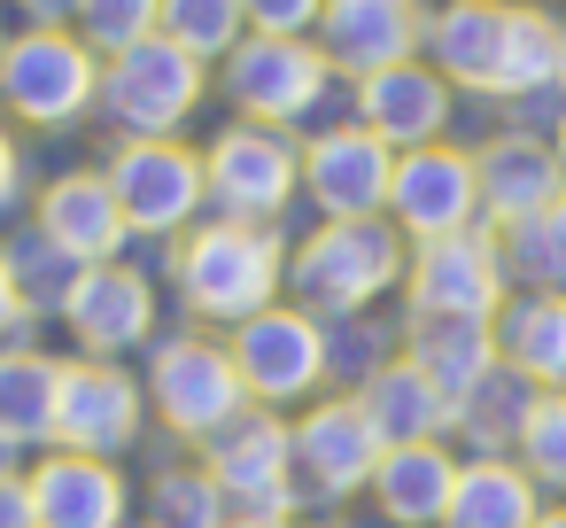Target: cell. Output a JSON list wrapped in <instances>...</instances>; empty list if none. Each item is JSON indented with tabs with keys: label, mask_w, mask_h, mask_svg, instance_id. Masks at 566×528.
<instances>
[{
	"label": "cell",
	"mask_w": 566,
	"mask_h": 528,
	"mask_svg": "<svg viewBox=\"0 0 566 528\" xmlns=\"http://www.w3.org/2000/svg\"><path fill=\"white\" fill-rule=\"evenodd\" d=\"M179 288L210 319H256L264 296L280 288V241L272 234H249V226H210V234L187 241Z\"/></svg>",
	"instance_id": "6da1fadb"
},
{
	"label": "cell",
	"mask_w": 566,
	"mask_h": 528,
	"mask_svg": "<svg viewBox=\"0 0 566 528\" xmlns=\"http://www.w3.org/2000/svg\"><path fill=\"white\" fill-rule=\"evenodd\" d=\"M0 94H9V110L32 117V125H71L102 94V71L71 32H24V40H9V55H0Z\"/></svg>",
	"instance_id": "7a4b0ae2"
},
{
	"label": "cell",
	"mask_w": 566,
	"mask_h": 528,
	"mask_svg": "<svg viewBox=\"0 0 566 528\" xmlns=\"http://www.w3.org/2000/svg\"><path fill=\"white\" fill-rule=\"evenodd\" d=\"M102 102L140 133V141H164L195 102H202V63L187 48H171L164 32H148L140 48H125L109 71H102Z\"/></svg>",
	"instance_id": "3957f363"
},
{
	"label": "cell",
	"mask_w": 566,
	"mask_h": 528,
	"mask_svg": "<svg viewBox=\"0 0 566 528\" xmlns=\"http://www.w3.org/2000/svg\"><path fill=\"white\" fill-rule=\"evenodd\" d=\"M109 195H117L125 226L171 234V226L195 218V203L210 195V179H202V164H195L187 148H171V141H133V148H117V164H109Z\"/></svg>",
	"instance_id": "277c9868"
},
{
	"label": "cell",
	"mask_w": 566,
	"mask_h": 528,
	"mask_svg": "<svg viewBox=\"0 0 566 528\" xmlns=\"http://www.w3.org/2000/svg\"><path fill=\"white\" fill-rule=\"evenodd\" d=\"M295 280L303 296L334 303V311H357L365 296H380L396 280V234L373 226V218H334L303 257H295Z\"/></svg>",
	"instance_id": "5b68a950"
},
{
	"label": "cell",
	"mask_w": 566,
	"mask_h": 528,
	"mask_svg": "<svg viewBox=\"0 0 566 528\" xmlns=\"http://www.w3.org/2000/svg\"><path fill=\"white\" fill-rule=\"evenodd\" d=\"M388 203H396V218H403L419 241H442V234H465V226H473V210H481V172H473V156H458V148H411V156L396 164V179H388Z\"/></svg>",
	"instance_id": "8992f818"
},
{
	"label": "cell",
	"mask_w": 566,
	"mask_h": 528,
	"mask_svg": "<svg viewBox=\"0 0 566 528\" xmlns=\"http://www.w3.org/2000/svg\"><path fill=\"white\" fill-rule=\"evenodd\" d=\"M226 86H233V102L249 110V117H303L311 102H318V86H326V55L318 48H303V40H249V48H233V63H226Z\"/></svg>",
	"instance_id": "52a82bcc"
},
{
	"label": "cell",
	"mask_w": 566,
	"mask_h": 528,
	"mask_svg": "<svg viewBox=\"0 0 566 528\" xmlns=\"http://www.w3.org/2000/svg\"><path fill=\"white\" fill-rule=\"evenodd\" d=\"M202 179H210V195H218L233 218H272V210L295 195V156H287V141H280V133L233 125V133L210 148Z\"/></svg>",
	"instance_id": "ba28073f"
},
{
	"label": "cell",
	"mask_w": 566,
	"mask_h": 528,
	"mask_svg": "<svg viewBox=\"0 0 566 528\" xmlns=\"http://www.w3.org/2000/svg\"><path fill=\"white\" fill-rule=\"evenodd\" d=\"M303 179H311L318 210H334V218H373V210L388 203L396 164H388V141H380V133L349 125V133H318V148L303 156Z\"/></svg>",
	"instance_id": "9c48e42d"
},
{
	"label": "cell",
	"mask_w": 566,
	"mask_h": 528,
	"mask_svg": "<svg viewBox=\"0 0 566 528\" xmlns=\"http://www.w3.org/2000/svg\"><path fill=\"white\" fill-rule=\"evenodd\" d=\"M156 404H164L171 427L210 435V427H226V420L241 412V365H233L226 350L171 342V350L156 358Z\"/></svg>",
	"instance_id": "30bf717a"
},
{
	"label": "cell",
	"mask_w": 566,
	"mask_h": 528,
	"mask_svg": "<svg viewBox=\"0 0 566 528\" xmlns=\"http://www.w3.org/2000/svg\"><path fill=\"white\" fill-rule=\"evenodd\" d=\"M133 427H140V396H133L125 373H109V365H71V373H63V389H55V435H63L78 458L125 451Z\"/></svg>",
	"instance_id": "8fae6325"
},
{
	"label": "cell",
	"mask_w": 566,
	"mask_h": 528,
	"mask_svg": "<svg viewBox=\"0 0 566 528\" xmlns=\"http://www.w3.org/2000/svg\"><path fill=\"white\" fill-rule=\"evenodd\" d=\"M411 288H419L427 319H489L496 311V249H489V234L427 241L419 265H411Z\"/></svg>",
	"instance_id": "7c38bea8"
},
{
	"label": "cell",
	"mask_w": 566,
	"mask_h": 528,
	"mask_svg": "<svg viewBox=\"0 0 566 528\" xmlns=\"http://www.w3.org/2000/svg\"><path fill=\"white\" fill-rule=\"evenodd\" d=\"M326 63L373 79V71H396L411 63L419 48V9L411 0H326Z\"/></svg>",
	"instance_id": "4fadbf2b"
},
{
	"label": "cell",
	"mask_w": 566,
	"mask_h": 528,
	"mask_svg": "<svg viewBox=\"0 0 566 528\" xmlns=\"http://www.w3.org/2000/svg\"><path fill=\"white\" fill-rule=\"evenodd\" d=\"M241 381L256 389V396H303L311 381H318V365H326V342H318V327L311 319H295V311H256L249 327H241Z\"/></svg>",
	"instance_id": "5bb4252c"
},
{
	"label": "cell",
	"mask_w": 566,
	"mask_h": 528,
	"mask_svg": "<svg viewBox=\"0 0 566 528\" xmlns=\"http://www.w3.org/2000/svg\"><path fill=\"white\" fill-rule=\"evenodd\" d=\"M357 110H365V133H380L388 148H427L450 117V86L419 63H396L357 86Z\"/></svg>",
	"instance_id": "9a60e30c"
},
{
	"label": "cell",
	"mask_w": 566,
	"mask_h": 528,
	"mask_svg": "<svg viewBox=\"0 0 566 528\" xmlns=\"http://www.w3.org/2000/svg\"><path fill=\"white\" fill-rule=\"evenodd\" d=\"M481 203L504 218V226H527V218H543L551 203H566V172H558V148H535V141H496L481 164Z\"/></svg>",
	"instance_id": "2e32d148"
},
{
	"label": "cell",
	"mask_w": 566,
	"mask_h": 528,
	"mask_svg": "<svg viewBox=\"0 0 566 528\" xmlns=\"http://www.w3.org/2000/svg\"><path fill=\"white\" fill-rule=\"evenodd\" d=\"M32 513H40V528H117L125 489H117V474L102 458L71 451V458H48L32 474Z\"/></svg>",
	"instance_id": "e0dca14e"
},
{
	"label": "cell",
	"mask_w": 566,
	"mask_h": 528,
	"mask_svg": "<svg viewBox=\"0 0 566 528\" xmlns=\"http://www.w3.org/2000/svg\"><path fill=\"white\" fill-rule=\"evenodd\" d=\"M40 234L78 257V265H102L117 241H125V210L109 195V179H55L48 203H40Z\"/></svg>",
	"instance_id": "ac0fdd59"
},
{
	"label": "cell",
	"mask_w": 566,
	"mask_h": 528,
	"mask_svg": "<svg viewBox=\"0 0 566 528\" xmlns=\"http://www.w3.org/2000/svg\"><path fill=\"white\" fill-rule=\"evenodd\" d=\"M287 435L280 427H249V435H233L226 451H218V466H210V482H218V497H233L249 520H280L287 513Z\"/></svg>",
	"instance_id": "d6986e66"
},
{
	"label": "cell",
	"mask_w": 566,
	"mask_h": 528,
	"mask_svg": "<svg viewBox=\"0 0 566 528\" xmlns=\"http://www.w3.org/2000/svg\"><path fill=\"white\" fill-rule=\"evenodd\" d=\"M357 412L373 420V435H380L388 451H403V443H434V427H450V396H442L419 365H388V373H373Z\"/></svg>",
	"instance_id": "ffe728a7"
},
{
	"label": "cell",
	"mask_w": 566,
	"mask_h": 528,
	"mask_svg": "<svg viewBox=\"0 0 566 528\" xmlns=\"http://www.w3.org/2000/svg\"><path fill=\"white\" fill-rule=\"evenodd\" d=\"M295 458L318 474V489H357L373 474V458H380V435H373V420L357 404H326L318 420L295 427Z\"/></svg>",
	"instance_id": "44dd1931"
},
{
	"label": "cell",
	"mask_w": 566,
	"mask_h": 528,
	"mask_svg": "<svg viewBox=\"0 0 566 528\" xmlns=\"http://www.w3.org/2000/svg\"><path fill=\"white\" fill-rule=\"evenodd\" d=\"M63 311H71V327H78L94 350H125V342L148 334V280L94 265V272H78V288H71Z\"/></svg>",
	"instance_id": "7402d4cb"
},
{
	"label": "cell",
	"mask_w": 566,
	"mask_h": 528,
	"mask_svg": "<svg viewBox=\"0 0 566 528\" xmlns=\"http://www.w3.org/2000/svg\"><path fill=\"white\" fill-rule=\"evenodd\" d=\"M427 40H434L442 79L496 94V55H504V9H496V0H458V9H442V17H434V32H427Z\"/></svg>",
	"instance_id": "603a6c76"
},
{
	"label": "cell",
	"mask_w": 566,
	"mask_h": 528,
	"mask_svg": "<svg viewBox=\"0 0 566 528\" xmlns=\"http://www.w3.org/2000/svg\"><path fill=\"white\" fill-rule=\"evenodd\" d=\"M450 489H458V466L434 451V443H403V451H380V505L419 528V520H442L450 513Z\"/></svg>",
	"instance_id": "cb8c5ba5"
},
{
	"label": "cell",
	"mask_w": 566,
	"mask_h": 528,
	"mask_svg": "<svg viewBox=\"0 0 566 528\" xmlns=\"http://www.w3.org/2000/svg\"><path fill=\"white\" fill-rule=\"evenodd\" d=\"M411 365H419L442 396H473V389L489 381V327H481V319H419Z\"/></svg>",
	"instance_id": "d4e9b609"
},
{
	"label": "cell",
	"mask_w": 566,
	"mask_h": 528,
	"mask_svg": "<svg viewBox=\"0 0 566 528\" xmlns=\"http://www.w3.org/2000/svg\"><path fill=\"white\" fill-rule=\"evenodd\" d=\"M55 389H63V365L48 358H0V443H40L55 435Z\"/></svg>",
	"instance_id": "484cf974"
},
{
	"label": "cell",
	"mask_w": 566,
	"mask_h": 528,
	"mask_svg": "<svg viewBox=\"0 0 566 528\" xmlns=\"http://www.w3.org/2000/svg\"><path fill=\"white\" fill-rule=\"evenodd\" d=\"M442 520L450 528H535V489L512 466H465Z\"/></svg>",
	"instance_id": "4316f807"
},
{
	"label": "cell",
	"mask_w": 566,
	"mask_h": 528,
	"mask_svg": "<svg viewBox=\"0 0 566 528\" xmlns=\"http://www.w3.org/2000/svg\"><path fill=\"white\" fill-rule=\"evenodd\" d=\"M566 32L543 9H504V55H496V94H535L558 79Z\"/></svg>",
	"instance_id": "83f0119b"
},
{
	"label": "cell",
	"mask_w": 566,
	"mask_h": 528,
	"mask_svg": "<svg viewBox=\"0 0 566 528\" xmlns=\"http://www.w3.org/2000/svg\"><path fill=\"white\" fill-rule=\"evenodd\" d=\"M504 358L535 381H566V296H535L504 319Z\"/></svg>",
	"instance_id": "f1b7e54d"
},
{
	"label": "cell",
	"mask_w": 566,
	"mask_h": 528,
	"mask_svg": "<svg viewBox=\"0 0 566 528\" xmlns=\"http://www.w3.org/2000/svg\"><path fill=\"white\" fill-rule=\"evenodd\" d=\"M241 0H164V17H156V32L171 40V48H187L195 63H210V55H233L241 48Z\"/></svg>",
	"instance_id": "f546056e"
},
{
	"label": "cell",
	"mask_w": 566,
	"mask_h": 528,
	"mask_svg": "<svg viewBox=\"0 0 566 528\" xmlns=\"http://www.w3.org/2000/svg\"><path fill=\"white\" fill-rule=\"evenodd\" d=\"M512 265L543 288H566V203H551L543 218L512 226Z\"/></svg>",
	"instance_id": "4dcf8cb0"
},
{
	"label": "cell",
	"mask_w": 566,
	"mask_h": 528,
	"mask_svg": "<svg viewBox=\"0 0 566 528\" xmlns=\"http://www.w3.org/2000/svg\"><path fill=\"white\" fill-rule=\"evenodd\" d=\"M156 17H164V0H86V9H78L86 48H109V55L140 48V40L156 32Z\"/></svg>",
	"instance_id": "1f68e13d"
},
{
	"label": "cell",
	"mask_w": 566,
	"mask_h": 528,
	"mask_svg": "<svg viewBox=\"0 0 566 528\" xmlns=\"http://www.w3.org/2000/svg\"><path fill=\"white\" fill-rule=\"evenodd\" d=\"M156 528H218V482L210 474H171L156 489Z\"/></svg>",
	"instance_id": "d6a6232c"
},
{
	"label": "cell",
	"mask_w": 566,
	"mask_h": 528,
	"mask_svg": "<svg viewBox=\"0 0 566 528\" xmlns=\"http://www.w3.org/2000/svg\"><path fill=\"white\" fill-rule=\"evenodd\" d=\"M9 272H17V288H24V296H40V280H48V288H55V303H71V288H78V257H63L48 234H32V241L9 257Z\"/></svg>",
	"instance_id": "836d02e7"
},
{
	"label": "cell",
	"mask_w": 566,
	"mask_h": 528,
	"mask_svg": "<svg viewBox=\"0 0 566 528\" xmlns=\"http://www.w3.org/2000/svg\"><path fill=\"white\" fill-rule=\"evenodd\" d=\"M527 466L543 474V482H566V396H543V404H527Z\"/></svg>",
	"instance_id": "e575fe53"
},
{
	"label": "cell",
	"mask_w": 566,
	"mask_h": 528,
	"mask_svg": "<svg viewBox=\"0 0 566 528\" xmlns=\"http://www.w3.org/2000/svg\"><path fill=\"white\" fill-rule=\"evenodd\" d=\"M241 17H249L264 40H303V24L326 17V0H241Z\"/></svg>",
	"instance_id": "d590c367"
},
{
	"label": "cell",
	"mask_w": 566,
	"mask_h": 528,
	"mask_svg": "<svg viewBox=\"0 0 566 528\" xmlns=\"http://www.w3.org/2000/svg\"><path fill=\"white\" fill-rule=\"evenodd\" d=\"M0 528H40V513H32V482H9V474H0Z\"/></svg>",
	"instance_id": "8d00e7d4"
},
{
	"label": "cell",
	"mask_w": 566,
	"mask_h": 528,
	"mask_svg": "<svg viewBox=\"0 0 566 528\" xmlns=\"http://www.w3.org/2000/svg\"><path fill=\"white\" fill-rule=\"evenodd\" d=\"M24 327V288H17V272H9V257H0V342H9Z\"/></svg>",
	"instance_id": "74e56055"
},
{
	"label": "cell",
	"mask_w": 566,
	"mask_h": 528,
	"mask_svg": "<svg viewBox=\"0 0 566 528\" xmlns=\"http://www.w3.org/2000/svg\"><path fill=\"white\" fill-rule=\"evenodd\" d=\"M86 0H24V17H32V32H55L63 17H78Z\"/></svg>",
	"instance_id": "f35d334b"
},
{
	"label": "cell",
	"mask_w": 566,
	"mask_h": 528,
	"mask_svg": "<svg viewBox=\"0 0 566 528\" xmlns=\"http://www.w3.org/2000/svg\"><path fill=\"white\" fill-rule=\"evenodd\" d=\"M9 195H17V148H9V133H0V210H9Z\"/></svg>",
	"instance_id": "ab89813d"
},
{
	"label": "cell",
	"mask_w": 566,
	"mask_h": 528,
	"mask_svg": "<svg viewBox=\"0 0 566 528\" xmlns=\"http://www.w3.org/2000/svg\"><path fill=\"white\" fill-rule=\"evenodd\" d=\"M233 528H280V520H233Z\"/></svg>",
	"instance_id": "60d3db41"
},
{
	"label": "cell",
	"mask_w": 566,
	"mask_h": 528,
	"mask_svg": "<svg viewBox=\"0 0 566 528\" xmlns=\"http://www.w3.org/2000/svg\"><path fill=\"white\" fill-rule=\"evenodd\" d=\"M558 172H566V125H558Z\"/></svg>",
	"instance_id": "b9f144b4"
},
{
	"label": "cell",
	"mask_w": 566,
	"mask_h": 528,
	"mask_svg": "<svg viewBox=\"0 0 566 528\" xmlns=\"http://www.w3.org/2000/svg\"><path fill=\"white\" fill-rule=\"evenodd\" d=\"M535 528H566V513H551V520H535Z\"/></svg>",
	"instance_id": "7bdbcfd3"
},
{
	"label": "cell",
	"mask_w": 566,
	"mask_h": 528,
	"mask_svg": "<svg viewBox=\"0 0 566 528\" xmlns=\"http://www.w3.org/2000/svg\"><path fill=\"white\" fill-rule=\"evenodd\" d=\"M558 86H566V55H558Z\"/></svg>",
	"instance_id": "ee69618b"
},
{
	"label": "cell",
	"mask_w": 566,
	"mask_h": 528,
	"mask_svg": "<svg viewBox=\"0 0 566 528\" xmlns=\"http://www.w3.org/2000/svg\"><path fill=\"white\" fill-rule=\"evenodd\" d=\"M0 55H9V40H0Z\"/></svg>",
	"instance_id": "f6af8a7d"
}]
</instances>
